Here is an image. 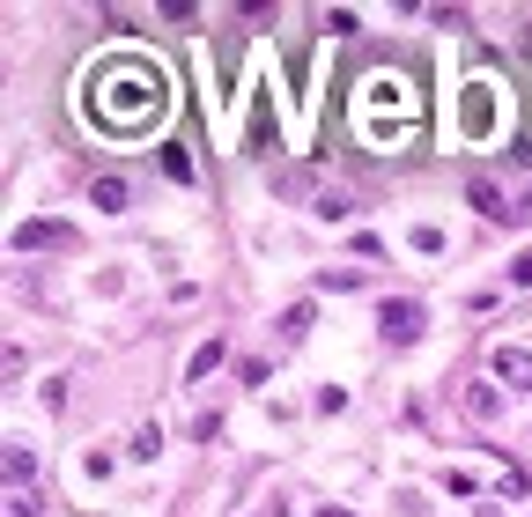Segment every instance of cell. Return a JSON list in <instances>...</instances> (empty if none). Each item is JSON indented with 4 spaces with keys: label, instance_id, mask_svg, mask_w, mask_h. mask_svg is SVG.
<instances>
[{
    "label": "cell",
    "instance_id": "6da1fadb",
    "mask_svg": "<svg viewBox=\"0 0 532 517\" xmlns=\"http://www.w3.org/2000/svg\"><path fill=\"white\" fill-rule=\"evenodd\" d=\"M163 104H170V82H163V67H148V60H119L97 82V97H89V111H97L111 133H133V126L163 119Z\"/></svg>",
    "mask_w": 532,
    "mask_h": 517
},
{
    "label": "cell",
    "instance_id": "7a4b0ae2",
    "mask_svg": "<svg viewBox=\"0 0 532 517\" xmlns=\"http://www.w3.org/2000/svg\"><path fill=\"white\" fill-rule=\"evenodd\" d=\"M74 244H82L74 222H23L15 229V252H74Z\"/></svg>",
    "mask_w": 532,
    "mask_h": 517
},
{
    "label": "cell",
    "instance_id": "3957f363",
    "mask_svg": "<svg viewBox=\"0 0 532 517\" xmlns=\"http://www.w3.org/2000/svg\"><path fill=\"white\" fill-rule=\"evenodd\" d=\"M377 325H385V340L407 348V340H422V303H414V296H392L385 311H377Z\"/></svg>",
    "mask_w": 532,
    "mask_h": 517
},
{
    "label": "cell",
    "instance_id": "277c9868",
    "mask_svg": "<svg viewBox=\"0 0 532 517\" xmlns=\"http://www.w3.org/2000/svg\"><path fill=\"white\" fill-rule=\"evenodd\" d=\"M466 200H473V207H481V215H488V222H510V207H518V200H510V193H503V185H496V178H466Z\"/></svg>",
    "mask_w": 532,
    "mask_h": 517
},
{
    "label": "cell",
    "instance_id": "5b68a950",
    "mask_svg": "<svg viewBox=\"0 0 532 517\" xmlns=\"http://www.w3.org/2000/svg\"><path fill=\"white\" fill-rule=\"evenodd\" d=\"M496 377L510 392H532V348H510V340H503V348H496Z\"/></svg>",
    "mask_w": 532,
    "mask_h": 517
},
{
    "label": "cell",
    "instance_id": "8992f818",
    "mask_svg": "<svg viewBox=\"0 0 532 517\" xmlns=\"http://www.w3.org/2000/svg\"><path fill=\"white\" fill-rule=\"evenodd\" d=\"M466 414L473 421H496L503 414V385H496V377H473V385H466Z\"/></svg>",
    "mask_w": 532,
    "mask_h": 517
},
{
    "label": "cell",
    "instance_id": "52a82bcc",
    "mask_svg": "<svg viewBox=\"0 0 532 517\" xmlns=\"http://www.w3.org/2000/svg\"><path fill=\"white\" fill-rule=\"evenodd\" d=\"M30 481H37V458H30V444H8V488H15V495H30Z\"/></svg>",
    "mask_w": 532,
    "mask_h": 517
},
{
    "label": "cell",
    "instance_id": "ba28073f",
    "mask_svg": "<svg viewBox=\"0 0 532 517\" xmlns=\"http://www.w3.org/2000/svg\"><path fill=\"white\" fill-rule=\"evenodd\" d=\"M89 200H97V215H119V207H126V178H97Z\"/></svg>",
    "mask_w": 532,
    "mask_h": 517
},
{
    "label": "cell",
    "instance_id": "9c48e42d",
    "mask_svg": "<svg viewBox=\"0 0 532 517\" xmlns=\"http://www.w3.org/2000/svg\"><path fill=\"white\" fill-rule=\"evenodd\" d=\"M407 244H414L422 259H436V252H444V229H436V222H414V229H407Z\"/></svg>",
    "mask_w": 532,
    "mask_h": 517
},
{
    "label": "cell",
    "instance_id": "30bf717a",
    "mask_svg": "<svg viewBox=\"0 0 532 517\" xmlns=\"http://www.w3.org/2000/svg\"><path fill=\"white\" fill-rule=\"evenodd\" d=\"M163 178H178V185H193V156H185L178 141H163Z\"/></svg>",
    "mask_w": 532,
    "mask_h": 517
},
{
    "label": "cell",
    "instance_id": "8fae6325",
    "mask_svg": "<svg viewBox=\"0 0 532 517\" xmlns=\"http://www.w3.org/2000/svg\"><path fill=\"white\" fill-rule=\"evenodd\" d=\"M303 333H311V303H289V311H281V340H289V348H296Z\"/></svg>",
    "mask_w": 532,
    "mask_h": 517
},
{
    "label": "cell",
    "instance_id": "7c38bea8",
    "mask_svg": "<svg viewBox=\"0 0 532 517\" xmlns=\"http://www.w3.org/2000/svg\"><path fill=\"white\" fill-rule=\"evenodd\" d=\"M488 111H496V104H488V82H473V97H466V126H473V133H488Z\"/></svg>",
    "mask_w": 532,
    "mask_h": 517
},
{
    "label": "cell",
    "instance_id": "4fadbf2b",
    "mask_svg": "<svg viewBox=\"0 0 532 517\" xmlns=\"http://www.w3.org/2000/svg\"><path fill=\"white\" fill-rule=\"evenodd\" d=\"M207 370H222V340H207V348H193V362H185V377H207Z\"/></svg>",
    "mask_w": 532,
    "mask_h": 517
},
{
    "label": "cell",
    "instance_id": "5bb4252c",
    "mask_svg": "<svg viewBox=\"0 0 532 517\" xmlns=\"http://www.w3.org/2000/svg\"><path fill=\"white\" fill-rule=\"evenodd\" d=\"M318 215H326V222H348L355 207H348V193H318Z\"/></svg>",
    "mask_w": 532,
    "mask_h": 517
},
{
    "label": "cell",
    "instance_id": "9a60e30c",
    "mask_svg": "<svg viewBox=\"0 0 532 517\" xmlns=\"http://www.w3.org/2000/svg\"><path fill=\"white\" fill-rule=\"evenodd\" d=\"M510 289H532V252H518V259H510Z\"/></svg>",
    "mask_w": 532,
    "mask_h": 517
},
{
    "label": "cell",
    "instance_id": "2e32d148",
    "mask_svg": "<svg viewBox=\"0 0 532 517\" xmlns=\"http://www.w3.org/2000/svg\"><path fill=\"white\" fill-rule=\"evenodd\" d=\"M318 517H355V510H333V503H326V510H318Z\"/></svg>",
    "mask_w": 532,
    "mask_h": 517
}]
</instances>
